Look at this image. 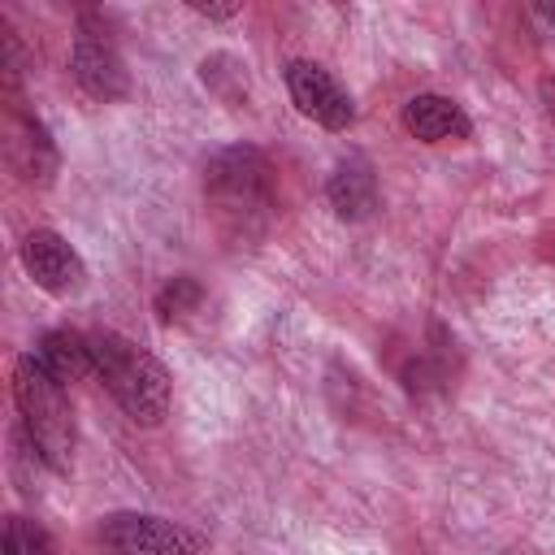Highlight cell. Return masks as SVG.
Segmentation results:
<instances>
[{"instance_id":"1","label":"cell","mask_w":555,"mask_h":555,"mask_svg":"<svg viewBox=\"0 0 555 555\" xmlns=\"http://www.w3.org/2000/svg\"><path fill=\"white\" fill-rule=\"evenodd\" d=\"M204 199L225 243L234 247L256 243L269 230L273 208H278V182H273L269 156L247 143L221 147L204 169Z\"/></svg>"},{"instance_id":"2","label":"cell","mask_w":555,"mask_h":555,"mask_svg":"<svg viewBox=\"0 0 555 555\" xmlns=\"http://www.w3.org/2000/svg\"><path fill=\"white\" fill-rule=\"evenodd\" d=\"M87 338H91L95 377L117 399V408L134 425H160L165 412H169V373H165V364L147 347L130 343L117 330H95Z\"/></svg>"},{"instance_id":"3","label":"cell","mask_w":555,"mask_h":555,"mask_svg":"<svg viewBox=\"0 0 555 555\" xmlns=\"http://www.w3.org/2000/svg\"><path fill=\"white\" fill-rule=\"evenodd\" d=\"M13 399L22 412V425L30 434L35 455L52 468V473H69L74 464V408L65 386L26 351L13 364Z\"/></svg>"},{"instance_id":"4","label":"cell","mask_w":555,"mask_h":555,"mask_svg":"<svg viewBox=\"0 0 555 555\" xmlns=\"http://www.w3.org/2000/svg\"><path fill=\"white\" fill-rule=\"evenodd\" d=\"M95 542L104 555H199L204 551V533L147 512L104 516L95 529Z\"/></svg>"},{"instance_id":"5","label":"cell","mask_w":555,"mask_h":555,"mask_svg":"<svg viewBox=\"0 0 555 555\" xmlns=\"http://www.w3.org/2000/svg\"><path fill=\"white\" fill-rule=\"evenodd\" d=\"M69 69H74V82L91 95V100H121L130 91V74H126V61L108 35L104 22L95 17H82L78 22V35H74V52H69Z\"/></svg>"},{"instance_id":"6","label":"cell","mask_w":555,"mask_h":555,"mask_svg":"<svg viewBox=\"0 0 555 555\" xmlns=\"http://www.w3.org/2000/svg\"><path fill=\"white\" fill-rule=\"evenodd\" d=\"M286 91H291L295 108L325 130H347L356 121V104H351L347 87L330 69H321L317 61H291L286 65Z\"/></svg>"},{"instance_id":"7","label":"cell","mask_w":555,"mask_h":555,"mask_svg":"<svg viewBox=\"0 0 555 555\" xmlns=\"http://www.w3.org/2000/svg\"><path fill=\"white\" fill-rule=\"evenodd\" d=\"M22 269L35 278L39 291L56 295V299H69L87 286V264L82 256L74 251L69 238H61L56 230H30L22 238Z\"/></svg>"},{"instance_id":"8","label":"cell","mask_w":555,"mask_h":555,"mask_svg":"<svg viewBox=\"0 0 555 555\" xmlns=\"http://www.w3.org/2000/svg\"><path fill=\"white\" fill-rule=\"evenodd\" d=\"M403 130L421 143H455V139H468L473 134V121L468 113L451 100V95H412L403 104Z\"/></svg>"},{"instance_id":"9","label":"cell","mask_w":555,"mask_h":555,"mask_svg":"<svg viewBox=\"0 0 555 555\" xmlns=\"http://www.w3.org/2000/svg\"><path fill=\"white\" fill-rule=\"evenodd\" d=\"M325 199L343 221H369L377 212V173L364 156H347L334 165L325 182Z\"/></svg>"},{"instance_id":"10","label":"cell","mask_w":555,"mask_h":555,"mask_svg":"<svg viewBox=\"0 0 555 555\" xmlns=\"http://www.w3.org/2000/svg\"><path fill=\"white\" fill-rule=\"evenodd\" d=\"M61 386H69V382H78V377H87V373H95V360H91V338L87 334H78V330H48L39 343H35V351H30Z\"/></svg>"},{"instance_id":"11","label":"cell","mask_w":555,"mask_h":555,"mask_svg":"<svg viewBox=\"0 0 555 555\" xmlns=\"http://www.w3.org/2000/svg\"><path fill=\"white\" fill-rule=\"evenodd\" d=\"M9 160H13L17 178H26L35 186H48L52 182V173H56V147H52L48 130L35 117H26V121L13 126V134H9Z\"/></svg>"},{"instance_id":"12","label":"cell","mask_w":555,"mask_h":555,"mask_svg":"<svg viewBox=\"0 0 555 555\" xmlns=\"http://www.w3.org/2000/svg\"><path fill=\"white\" fill-rule=\"evenodd\" d=\"M204 304V286L191 278V273H178L169 278L160 291H156V317L169 325V321H186L191 312H199Z\"/></svg>"},{"instance_id":"13","label":"cell","mask_w":555,"mask_h":555,"mask_svg":"<svg viewBox=\"0 0 555 555\" xmlns=\"http://www.w3.org/2000/svg\"><path fill=\"white\" fill-rule=\"evenodd\" d=\"M4 555H56V542L43 525H35L26 516H9L4 520Z\"/></svg>"},{"instance_id":"14","label":"cell","mask_w":555,"mask_h":555,"mask_svg":"<svg viewBox=\"0 0 555 555\" xmlns=\"http://www.w3.org/2000/svg\"><path fill=\"white\" fill-rule=\"evenodd\" d=\"M199 17H234L238 13V4H191Z\"/></svg>"}]
</instances>
